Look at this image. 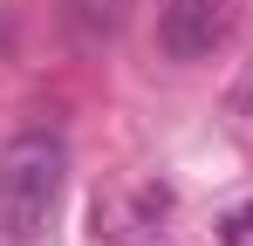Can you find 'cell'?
<instances>
[{
  "label": "cell",
  "instance_id": "6da1fadb",
  "mask_svg": "<svg viewBox=\"0 0 253 246\" xmlns=\"http://www.w3.org/2000/svg\"><path fill=\"white\" fill-rule=\"evenodd\" d=\"M62 178H69V144L55 130H21L0 151V240L7 246H28L48 226Z\"/></svg>",
  "mask_w": 253,
  "mask_h": 246
},
{
  "label": "cell",
  "instance_id": "7a4b0ae2",
  "mask_svg": "<svg viewBox=\"0 0 253 246\" xmlns=\"http://www.w3.org/2000/svg\"><path fill=\"white\" fill-rule=\"evenodd\" d=\"M233 41V0H158V48L171 62H212Z\"/></svg>",
  "mask_w": 253,
  "mask_h": 246
},
{
  "label": "cell",
  "instance_id": "3957f363",
  "mask_svg": "<svg viewBox=\"0 0 253 246\" xmlns=\"http://www.w3.org/2000/svg\"><path fill=\"white\" fill-rule=\"evenodd\" d=\"M226 117H233V130H240V137H253V76L226 96Z\"/></svg>",
  "mask_w": 253,
  "mask_h": 246
},
{
  "label": "cell",
  "instance_id": "277c9868",
  "mask_svg": "<svg viewBox=\"0 0 253 246\" xmlns=\"http://www.w3.org/2000/svg\"><path fill=\"white\" fill-rule=\"evenodd\" d=\"M219 233H226V246H247V240H253V205L226 212V226H219Z\"/></svg>",
  "mask_w": 253,
  "mask_h": 246
},
{
  "label": "cell",
  "instance_id": "5b68a950",
  "mask_svg": "<svg viewBox=\"0 0 253 246\" xmlns=\"http://www.w3.org/2000/svg\"><path fill=\"white\" fill-rule=\"evenodd\" d=\"M89 14H103V21H117V14H124V7H137V0H83Z\"/></svg>",
  "mask_w": 253,
  "mask_h": 246
},
{
  "label": "cell",
  "instance_id": "8992f818",
  "mask_svg": "<svg viewBox=\"0 0 253 246\" xmlns=\"http://www.w3.org/2000/svg\"><path fill=\"white\" fill-rule=\"evenodd\" d=\"M7 41H14V14L0 7V48H7Z\"/></svg>",
  "mask_w": 253,
  "mask_h": 246
}]
</instances>
